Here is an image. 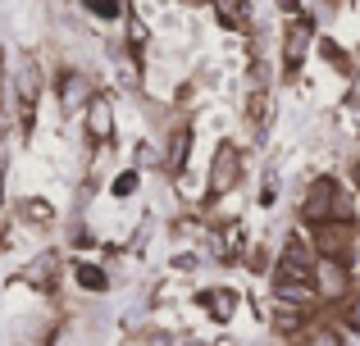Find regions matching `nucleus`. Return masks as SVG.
<instances>
[{"mask_svg": "<svg viewBox=\"0 0 360 346\" xmlns=\"http://www.w3.org/2000/svg\"><path fill=\"white\" fill-rule=\"evenodd\" d=\"M315 274H319V292H324V296H342L347 292V274H342V265H338V260H324Z\"/></svg>", "mask_w": 360, "mask_h": 346, "instance_id": "obj_2", "label": "nucleus"}, {"mask_svg": "<svg viewBox=\"0 0 360 346\" xmlns=\"http://www.w3.org/2000/svg\"><path fill=\"white\" fill-rule=\"evenodd\" d=\"M105 133H110V105L96 100V105H91V137H105Z\"/></svg>", "mask_w": 360, "mask_h": 346, "instance_id": "obj_5", "label": "nucleus"}, {"mask_svg": "<svg viewBox=\"0 0 360 346\" xmlns=\"http://www.w3.org/2000/svg\"><path fill=\"white\" fill-rule=\"evenodd\" d=\"M328 205H333V182H328V178H319L315 187H310V201H306V219H324L328 214Z\"/></svg>", "mask_w": 360, "mask_h": 346, "instance_id": "obj_1", "label": "nucleus"}, {"mask_svg": "<svg viewBox=\"0 0 360 346\" xmlns=\"http://www.w3.org/2000/svg\"><path fill=\"white\" fill-rule=\"evenodd\" d=\"M315 246H319V255H324V260H342L347 232H342V228H319V232H315Z\"/></svg>", "mask_w": 360, "mask_h": 346, "instance_id": "obj_3", "label": "nucleus"}, {"mask_svg": "<svg viewBox=\"0 0 360 346\" xmlns=\"http://www.w3.org/2000/svg\"><path fill=\"white\" fill-rule=\"evenodd\" d=\"M233 178H238V155L224 146V151H219V164H214V187L224 192V187H233Z\"/></svg>", "mask_w": 360, "mask_h": 346, "instance_id": "obj_4", "label": "nucleus"}, {"mask_svg": "<svg viewBox=\"0 0 360 346\" xmlns=\"http://www.w3.org/2000/svg\"><path fill=\"white\" fill-rule=\"evenodd\" d=\"M310 346H338V342L328 338V333H319V338H310Z\"/></svg>", "mask_w": 360, "mask_h": 346, "instance_id": "obj_7", "label": "nucleus"}, {"mask_svg": "<svg viewBox=\"0 0 360 346\" xmlns=\"http://www.w3.org/2000/svg\"><path fill=\"white\" fill-rule=\"evenodd\" d=\"M347 319H352V328L360 333V296H356V301H352V310H347Z\"/></svg>", "mask_w": 360, "mask_h": 346, "instance_id": "obj_6", "label": "nucleus"}]
</instances>
